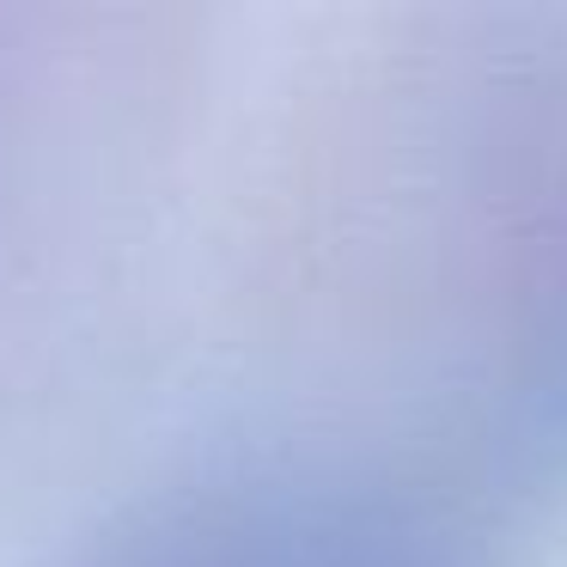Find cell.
Segmentation results:
<instances>
[{
  "label": "cell",
  "mask_w": 567,
  "mask_h": 567,
  "mask_svg": "<svg viewBox=\"0 0 567 567\" xmlns=\"http://www.w3.org/2000/svg\"><path fill=\"white\" fill-rule=\"evenodd\" d=\"M80 567H342L269 506L189 501L116 525Z\"/></svg>",
  "instance_id": "6da1fadb"
}]
</instances>
